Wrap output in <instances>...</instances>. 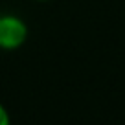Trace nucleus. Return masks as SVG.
Instances as JSON below:
<instances>
[{
  "instance_id": "3",
  "label": "nucleus",
  "mask_w": 125,
  "mask_h": 125,
  "mask_svg": "<svg viewBox=\"0 0 125 125\" xmlns=\"http://www.w3.org/2000/svg\"><path fill=\"white\" fill-rule=\"evenodd\" d=\"M37 2H50V0H37Z\"/></svg>"
},
{
  "instance_id": "1",
  "label": "nucleus",
  "mask_w": 125,
  "mask_h": 125,
  "mask_svg": "<svg viewBox=\"0 0 125 125\" xmlns=\"http://www.w3.org/2000/svg\"><path fill=\"white\" fill-rule=\"evenodd\" d=\"M28 24L17 15H0V50H19L28 41Z\"/></svg>"
},
{
  "instance_id": "2",
  "label": "nucleus",
  "mask_w": 125,
  "mask_h": 125,
  "mask_svg": "<svg viewBox=\"0 0 125 125\" xmlns=\"http://www.w3.org/2000/svg\"><path fill=\"white\" fill-rule=\"evenodd\" d=\"M11 123V116H9L8 109L0 103V125H9Z\"/></svg>"
}]
</instances>
